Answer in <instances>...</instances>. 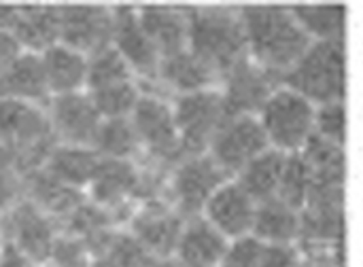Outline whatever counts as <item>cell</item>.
<instances>
[{
    "mask_svg": "<svg viewBox=\"0 0 363 267\" xmlns=\"http://www.w3.org/2000/svg\"><path fill=\"white\" fill-rule=\"evenodd\" d=\"M115 6L60 4V42L87 57L113 45Z\"/></svg>",
    "mask_w": 363,
    "mask_h": 267,
    "instance_id": "obj_12",
    "label": "cell"
},
{
    "mask_svg": "<svg viewBox=\"0 0 363 267\" xmlns=\"http://www.w3.org/2000/svg\"><path fill=\"white\" fill-rule=\"evenodd\" d=\"M300 25L313 42H345L347 6L338 2H302L291 4Z\"/></svg>",
    "mask_w": 363,
    "mask_h": 267,
    "instance_id": "obj_27",
    "label": "cell"
},
{
    "mask_svg": "<svg viewBox=\"0 0 363 267\" xmlns=\"http://www.w3.org/2000/svg\"><path fill=\"white\" fill-rule=\"evenodd\" d=\"M311 193H313V174L304 157L300 153L287 155V164H285V172H283V181H281V189L277 198L298 210H304Z\"/></svg>",
    "mask_w": 363,
    "mask_h": 267,
    "instance_id": "obj_31",
    "label": "cell"
},
{
    "mask_svg": "<svg viewBox=\"0 0 363 267\" xmlns=\"http://www.w3.org/2000/svg\"><path fill=\"white\" fill-rule=\"evenodd\" d=\"M315 117L317 104L283 83L268 96L257 113L270 147L287 155L302 153L304 147L313 140Z\"/></svg>",
    "mask_w": 363,
    "mask_h": 267,
    "instance_id": "obj_5",
    "label": "cell"
},
{
    "mask_svg": "<svg viewBox=\"0 0 363 267\" xmlns=\"http://www.w3.org/2000/svg\"><path fill=\"white\" fill-rule=\"evenodd\" d=\"M187 49L206 62L219 79L249 59L240 11L225 6H185Z\"/></svg>",
    "mask_w": 363,
    "mask_h": 267,
    "instance_id": "obj_2",
    "label": "cell"
},
{
    "mask_svg": "<svg viewBox=\"0 0 363 267\" xmlns=\"http://www.w3.org/2000/svg\"><path fill=\"white\" fill-rule=\"evenodd\" d=\"M268 149L270 142L257 115H232L223 121L206 153L230 178H234Z\"/></svg>",
    "mask_w": 363,
    "mask_h": 267,
    "instance_id": "obj_10",
    "label": "cell"
},
{
    "mask_svg": "<svg viewBox=\"0 0 363 267\" xmlns=\"http://www.w3.org/2000/svg\"><path fill=\"white\" fill-rule=\"evenodd\" d=\"M172 108L183 157L206 153L215 134L228 119L223 93L219 87L177 96L172 100Z\"/></svg>",
    "mask_w": 363,
    "mask_h": 267,
    "instance_id": "obj_6",
    "label": "cell"
},
{
    "mask_svg": "<svg viewBox=\"0 0 363 267\" xmlns=\"http://www.w3.org/2000/svg\"><path fill=\"white\" fill-rule=\"evenodd\" d=\"M185 221L187 219L170 202L147 198L132 210L128 219V232L157 261H166L174 255Z\"/></svg>",
    "mask_w": 363,
    "mask_h": 267,
    "instance_id": "obj_11",
    "label": "cell"
},
{
    "mask_svg": "<svg viewBox=\"0 0 363 267\" xmlns=\"http://www.w3.org/2000/svg\"><path fill=\"white\" fill-rule=\"evenodd\" d=\"M100 155L91 147H68V144H55L49 153L43 170H47L51 176L62 181L64 185L83 191L87 195V189L98 172Z\"/></svg>",
    "mask_w": 363,
    "mask_h": 267,
    "instance_id": "obj_25",
    "label": "cell"
},
{
    "mask_svg": "<svg viewBox=\"0 0 363 267\" xmlns=\"http://www.w3.org/2000/svg\"><path fill=\"white\" fill-rule=\"evenodd\" d=\"M281 83L313 104L345 102L347 55L345 42H313L306 53L281 76Z\"/></svg>",
    "mask_w": 363,
    "mask_h": 267,
    "instance_id": "obj_4",
    "label": "cell"
},
{
    "mask_svg": "<svg viewBox=\"0 0 363 267\" xmlns=\"http://www.w3.org/2000/svg\"><path fill=\"white\" fill-rule=\"evenodd\" d=\"M136 74L132 72L130 64L121 57V53L111 45L94 55H89V70H87V91L100 89L106 85L132 81Z\"/></svg>",
    "mask_w": 363,
    "mask_h": 267,
    "instance_id": "obj_30",
    "label": "cell"
},
{
    "mask_svg": "<svg viewBox=\"0 0 363 267\" xmlns=\"http://www.w3.org/2000/svg\"><path fill=\"white\" fill-rule=\"evenodd\" d=\"M51 130L57 144L91 147L100 130L102 117L87 91L55 96L47 104Z\"/></svg>",
    "mask_w": 363,
    "mask_h": 267,
    "instance_id": "obj_13",
    "label": "cell"
},
{
    "mask_svg": "<svg viewBox=\"0 0 363 267\" xmlns=\"http://www.w3.org/2000/svg\"><path fill=\"white\" fill-rule=\"evenodd\" d=\"M230 240L219 234L206 219H187L179 236L172 261L177 267H219L228 255Z\"/></svg>",
    "mask_w": 363,
    "mask_h": 267,
    "instance_id": "obj_18",
    "label": "cell"
},
{
    "mask_svg": "<svg viewBox=\"0 0 363 267\" xmlns=\"http://www.w3.org/2000/svg\"><path fill=\"white\" fill-rule=\"evenodd\" d=\"M262 244L255 238H242L230 244L219 267H259Z\"/></svg>",
    "mask_w": 363,
    "mask_h": 267,
    "instance_id": "obj_34",
    "label": "cell"
},
{
    "mask_svg": "<svg viewBox=\"0 0 363 267\" xmlns=\"http://www.w3.org/2000/svg\"><path fill=\"white\" fill-rule=\"evenodd\" d=\"M89 267H117L111 259H106V257H94V261H91V266Z\"/></svg>",
    "mask_w": 363,
    "mask_h": 267,
    "instance_id": "obj_39",
    "label": "cell"
},
{
    "mask_svg": "<svg viewBox=\"0 0 363 267\" xmlns=\"http://www.w3.org/2000/svg\"><path fill=\"white\" fill-rule=\"evenodd\" d=\"M257 215V202L240 187L236 178H228L206 202L202 219H206L230 242L251 238Z\"/></svg>",
    "mask_w": 363,
    "mask_h": 267,
    "instance_id": "obj_14",
    "label": "cell"
},
{
    "mask_svg": "<svg viewBox=\"0 0 363 267\" xmlns=\"http://www.w3.org/2000/svg\"><path fill=\"white\" fill-rule=\"evenodd\" d=\"M38 57L43 64L45 81L51 98L87 91L89 57L85 53L57 42L47 51H43Z\"/></svg>",
    "mask_w": 363,
    "mask_h": 267,
    "instance_id": "obj_21",
    "label": "cell"
},
{
    "mask_svg": "<svg viewBox=\"0 0 363 267\" xmlns=\"http://www.w3.org/2000/svg\"><path fill=\"white\" fill-rule=\"evenodd\" d=\"M138 19L160 57L187 49V15L185 6L172 4H138Z\"/></svg>",
    "mask_w": 363,
    "mask_h": 267,
    "instance_id": "obj_20",
    "label": "cell"
},
{
    "mask_svg": "<svg viewBox=\"0 0 363 267\" xmlns=\"http://www.w3.org/2000/svg\"><path fill=\"white\" fill-rule=\"evenodd\" d=\"M17 15H19V4L0 2V30H11L13 32Z\"/></svg>",
    "mask_w": 363,
    "mask_h": 267,
    "instance_id": "obj_38",
    "label": "cell"
},
{
    "mask_svg": "<svg viewBox=\"0 0 363 267\" xmlns=\"http://www.w3.org/2000/svg\"><path fill=\"white\" fill-rule=\"evenodd\" d=\"M130 121L145 155L168 164H177L179 159H183L174 108L172 102L166 100L162 93L149 91L145 87L143 98L138 100Z\"/></svg>",
    "mask_w": 363,
    "mask_h": 267,
    "instance_id": "obj_8",
    "label": "cell"
},
{
    "mask_svg": "<svg viewBox=\"0 0 363 267\" xmlns=\"http://www.w3.org/2000/svg\"><path fill=\"white\" fill-rule=\"evenodd\" d=\"M19 45L28 53L40 55L60 42V4H19L13 28Z\"/></svg>",
    "mask_w": 363,
    "mask_h": 267,
    "instance_id": "obj_23",
    "label": "cell"
},
{
    "mask_svg": "<svg viewBox=\"0 0 363 267\" xmlns=\"http://www.w3.org/2000/svg\"><path fill=\"white\" fill-rule=\"evenodd\" d=\"M113 47L130 64L136 79L145 83H155L160 68V53L153 47L151 38L140 25L138 11L134 4L115 6V28H113Z\"/></svg>",
    "mask_w": 363,
    "mask_h": 267,
    "instance_id": "obj_15",
    "label": "cell"
},
{
    "mask_svg": "<svg viewBox=\"0 0 363 267\" xmlns=\"http://www.w3.org/2000/svg\"><path fill=\"white\" fill-rule=\"evenodd\" d=\"M315 136L332 144L345 147L347 142V106L345 102H330L317 106Z\"/></svg>",
    "mask_w": 363,
    "mask_h": 267,
    "instance_id": "obj_33",
    "label": "cell"
},
{
    "mask_svg": "<svg viewBox=\"0 0 363 267\" xmlns=\"http://www.w3.org/2000/svg\"><path fill=\"white\" fill-rule=\"evenodd\" d=\"M143 83L138 79H132L100 89H91L87 93L102 119H130L138 100L143 98Z\"/></svg>",
    "mask_w": 363,
    "mask_h": 267,
    "instance_id": "obj_29",
    "label": "cell"
},
{
    "mask_svg": "<svg viewBox=\"0 0 363 267\" xmlns=\"http://www.w3.org/2000/svg\"><path fill=\"white\" fill-rule=\"evenodd\" d=\"M230 176L211 159L208 153L187 155L174 164L170 176V204L185 217H200L211 195L228 181Z\"/></svg>",
    "mask_w": 363,
    "mask_h": 267,
    "instance_id": "obj_9",
    "label": "cell"
},
{
    "mask_svg": "<svg viewBox=\"0 0 363 267\" xmlns=\"http://www.w3.org/2000/svg\"><path fill=\"white\" fill-rule=\"evenodd\" d=\"M0 267H40L38 263L30 261L28 257H23L21 253H17L15 249L4 244V251L0 255Z\"/></svg>",
    "mask_w": 363,
    "mask_h": 267,
    "instance_id": "obj_37",
    "label": "cell"
},
{
    "mask_svg": "<svg viewBox=\"0 0 363 267\" xmlns=\"http://www.w3.org/2000/svg\"><path fill=\"white\" fill-rule=\"evenodd\" d=\"M302 255L298 246H264L259 267H300Z\"/></svg>",
    "mask_w": 363,
    "mask_h": 267,
    "instance_id": "obj_35",
    "label": "cell"
},
{
    "mask_svg": "<svg viewBox=\"0 0 363 267\" xmlns=\"http://www.w3.org/2000/svg\"><path fill=\"white\" fill-rule=\"evenodd\" d=\"M281 85V79L251 59L236 66L221 79V93L228 117L232 115H257L268 96Z\"/></svg>",
    "mask_w": 363,
    "mask_h": 267,
    "instance_id": "obj_16",
    "label": "cell"
},
{
    "mask_svg": "<svg viewBox=\"0 0 363 267\" xmlns=\"http://www.w3.org/2000/svg\"><path fill=\"white\" fill-rule=\"evenodd\" d=\"M0 142L11 151L26 176L40 170L57 144L47 106L0 100Z\"/></svg>",
    "mask_w": 363,
    "mask_h": 267,
    "instance_id": "obj_3",
    "label": "cell"
},
{
    "mask_svg": "<svg viewBox=\"0 0 363 267\" xmlns=\"http://www.w3.org/2000/svg\"><path fill=\"white\" fill-rule=\"evenodd\" d=\"M240 11L247 53L253 64L279 79L313 45L306 30L285 4H247Z\"/></svg>",
    "mask_w": 363,
    "mask_h": 267,
    "instance_id": "obj_1",
    "label": "cell"
},
{
    "mask_svg": "<svg viewBox=\"0 0 363 267\" xmlns=\"http://www.w3.org/2000/svg\"><path fill=\"white\" fill-rule=\"evenodd\" d=\"M140 191L143 172L136 161L100 159L98 172L87 189V200H91L115 217L117 210L134 202Z\"/></svg>",
    "mask_w": 363,
    "mask_h": 267,
    "instance_id": "obj_17",
    "label": "cell"
},
{
    "mask_svg": "<svg viewBox=\"0 0 363 267\" xmlns=\"http://www.w3.org/2000/svg\"><path fill=\"white\" fill-rule=\"evenodd\" d=\"M285 164H287V153H281L270 147L268 151L257 155L251 164H247L234 178L259 204L279 195Z\"/></svg>",
    "mask_w": 363,
    "mask_h": 267,
    "instance_id": "obj_26",
    "label": "cell"
},
{
    "mask_svg": "<svg viewBox=\"0 0 363 267\" xmlns=\"http://www.w3.org/2000/svg\"><path fill=\"white\" fill-rule=\"evenodd\" d=\"M23 47L11 30H0V76L23 55Z\"/></svg>",
    "mask_w": 363,
    "mask_h": 267,
    "instance_id": "obj_36",
    "label": "cell"
},
{
    "mask_svg": "<svg viewBox=\"0 0 363 267\" xmlns=\"http://www.w3.org/2000/svg\"><path fill=\"white\" fill-rule=\"evenodd\" d=\"M251 238L264 246H298L302 240V210L279 198L259 202Z\"/></svg>",
    "mask_w": 363,
    "mask_h": 267,
    "instance_id": "obj_22",
    "label": "cell"
},
{
    "mask_svg": "<svg viewBox=\"0 0 363 267\" xmlns=\"http://www.w3.org/2000/svg\"><path fill=\"white\" fill-rule=\"evenodd\" d=\"M155 83L172 91L177 98V96H187V93L204 91V89H215L221 85V79L196 53H191L189 49H183V51L162 57Z\"/></svg>",
    "mask_w": 363,
    "mask_h": 267,
    "instance_id": "obj_19",
    "label": "cell"
},
{
    "mask_svg": "<svg viewBox=\"0 0 363 267\" xmlns=\"http://www.w3.org/2000/svg\"><path fill=\"white\" fill-rule=\"evenodd\" d=\"M0 100L30 102L47 106L51 100L43 64L36 53H23L2 76H0Z\"/></svg>",
    "mask_w": 363,
    "mask_h": 267,
    "instance_id": "obj_24",
    "label": "cell"
},
{
    "mask_svg": "<svg viewBox=\"0 0 363 267\" xmlns=\"http://www.w3.org/2000/svg\"><path fill=\"white\" fill-rule=\"evenodd\" d=\"M0 232L6 246L40 267H47L53 244L62 234V225L23 198L0 215Z\"/></svg>",
    "mask_w": 363,
    "mask_h": 267,
    "instance_id": "obj_7",
    "label": "cell"
},
{
    "mask_svg": "<svg viewBox=\"0 0 363 267\" xmlns=\"http://www.w3.org/2000/svg\"><path fill=\"white\" fill-rule=\"evenodd\" d=\"M2 251H4V238H2V232H0V255H2Z\"/></svg>",
    "mask_w": 363,
    "mask_h": 267,
    "instance_id": "obj_40",
    "label": "cell"
},
{
    "mask_svg": "<svg viewBox=\"0 0 363 267\" xmlns=\"http://www.w3.org/2000/svg\"><path fill=\"white\" fill-rule=\"evenodd\" d=\"M26 174L11 155V151L0 142V215L23 200Z\"/></svg>",
    "mask_w": 363,
    "mask_h": 267,
    "instance_id": "obj_32",
    "label": "cell"
},
{
    "mask_svg": "<svg viewBox=\"0 0 363 267\" xmlns=\"http://www.w3.org/2000/svg\"><path fill=\"white\" fill-rule=\"evenodd\" d=\"M91 149L102 159L117 161H136V157L143 153L130 119H102Z\"/></svg>",
    "mask_w": 363,
    "mask_h": 267,
    "instance_id": "obj_28",
    "label": "cell"
}]
</instances>
